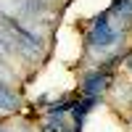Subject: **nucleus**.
I'll list each match as a JSON object with an SVG mask.
<instances>
[{
    "label": "nucleus",
    "mask_w": 132,
    "mask_h": 132,
    "mask_svg": "<svg viewBox=\"0 0 132 132\" xmlns=\"http://www.w3.org/2000/svg\"><path fill=\"white\" fill-rule=\"evenodd\" d=\"M116 37H119V29H116L108 19H98L95 27L90 29V45H95V48H108V45H114Z\"/></svg>",
    "instance_id": "1"
},
{
    "label": "nucleus",
    "mask_w": 132,
    "mask_h": 132,
    "mask_svg": "<svg viewBox=\"0 0 132 132\" xmlns=\"http://www.w3.org/2000/svg\"><path fill=\"white\" fill-rule=\"evenodd\" d=\"M106 85H108V74H103V77H90V79H87V93L90 95H95L98 90H106Z\"/></svg>",
    "instance_id": "2"
},
{
    "label": "nucleus",
    "mask_w": 132,
    "mask_h": 132,
    "mask_svg": "<svg viewBox=\"0 0 132 132\" xmlns=\"http://www.w3.org/2000/svg\"><path fill=\"white\" fill-rule=\"evenodd\" d=\"M114 13L122 16V21H132V3L129 0H116L114 3Z\"/></svg>",
    "instance_id": "3"
},
{
    "label": "nucleus",
    "mask_w": 132,
    "mask_h": 132,
    "mask_svg": "<svg viewBox=\"0 0 132 132\" xmlns=\"http://www.w3.org/2000/svg\"><path fill=\"white\" fill-rule=\"evenodd\" d=\"M0 58H8V48L5 45H0Z\"/></svg>",
    "instance_id": "4"
}]
</instances>
